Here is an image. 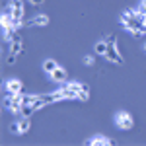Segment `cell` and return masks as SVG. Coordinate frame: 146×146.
<instances>
[{"label": "cell", "mask_w": 146, "mask_h": 146, "mask_svg": "<svg viewBox=\"0 0 146 146\" xmlns=\"http://www.w3.org/2000/svg\"><path fill=\"white\" fill-rule=\"evenodd\" d=\"M105 58L109 60V62H115V64H123V56L119 53V49H117V39L115 37H109L107 39V51H105Z\"/></svg>", "instance_id": "1"}, {"label": "cell", "mask_w": 146, "mask_h": 146, "mask_svg": "<svg viewBox=\"0 0 146 146\" xmlns=\"http://www.w3.org/2000/svg\"><path fill=\"white\" fill-rule=\"evenodd\" d=\"M10 4H12V12H14L12 23H14L16 29H20L23 25V2L22 0H10Z\"/></svg>", "instance_id": "2"}, {"label": "cell", "mask_w": 146, "mask_h": 146, "mask_svg": "<svg viewBox=\"0 0 146 146\" xmlns=\"http://www.w3.org/2000/svg\"><path fill=\"white\" fill-rule=\"evenodd\" d=\"M115 125H117L119 129H123V131L133 129V125H135L133 115H131V113H127V111H119L117 115H115Z\"/></svg>", "instance_id": "3"}, {"label": "cell", "mask_w": 146, "mask_h": 146, "mask_svg": "<svg viewBox=\"0 0 146 146\" xmlns=\"http://www.w3.org/2000/svg\"><path fill=\"white\" fill-rule=\"evenodd\" d=\"M22 80L18 78H10L4 82V96H16V94H22Z\"/></svg>", "instance_id": "4"}, {"label": "cell", "mask_w": 146, "mask_h": 146, "mask_svg": "<svg viewBox=\"0 0 146 146\" xmlns=\"http://www.w3.org/2000/svg\"><path fill=\"white\" fill-rule=\"evenodd\" d=\"M23 51V43H22V37H20V33L14 35V39L10 41V53L12 55H20Z\"/></svg>", "instance_id": "5"}, {"label": "cell", "mask_w": 146, "mask_h": 146, "mask_svg": "<svg viewBox=\"0 0 146 146\" xmlns=\"http://www.w3.org/2000/svg\"><path fill=\"white\" fill-rule=\"evenodd\" d=\"M49 76H51V80H53V82H58V84L66 82V78H68L66 70H64V68H60V66H56L55 70H53V72L49 74Z\"/></svg>", "instance_id": "6"}, {"label": "cell", "mask_w": 146, "mask_h": 146, "mask_svg": "<svg viewBox=\"0 0 146 146\" xmlns=\"http://www.w3.org/2000/svg\"><path fill=\"white\" fill-rule=\"evenodd\" d=\"M47 23H49V18L43 14V16H35L33 20H29L25 25H27V27H45Z\"/></svg>", "instance_id": "7"}, {"label": "cell", "mask_w": 146, "mask_h": 146, "mask_svg": "<svg viewBox=\"0 0 146 146\" xmlns=\"http://www.w3.org/2000/svg\"><path fill=\"white\" fill-rule=\"evenodd\" d=\"M86 144L88 146H96V144H115V140H111V138H107V136H94V138H90V140H86Z\"/></svg>", "instance_id": "8"}, {"label": "cell", "mask_w": 146, "mask_h": 146, "mask_svg": "<svg viewBox=\"0 0 146 146\" xmlns=\"http://www.w3.org/2000/svg\"><path fill=\"white\" fill-rule=\"evenodd\" d=\"M56 66H58V64H56L53 58H47V60H43V70H45L47 74H51V72H53Z\"/></svg>", "instance_id": "9"}, {"label": "cell", "mask_w": 146, "mask_h": 146, "mask_svg": "<svg viewBox=\"0 0 146 146\" xmlns=\"http://www.w3.org/2000/svg\"><path fill=\"white\" fill-rule=\"evenodd\" d=\"M20 129H22V135H23V133H27V131L31 129V121H29V117H22V119H20Z\"/></svg>", "instance_id": "10"}, {"label": "cell", "mask_w": 146, "mask_h": 146, "mask_svg": "<svg viewBox=\"0 0 146 146\" xmlns=\"http://www.w3.org/2000/svg\"><path fill=\"white\" fill-rule=\"evenodd\" d=\"M88 98H90V90H88V86H84V88L78 92L76 100H78V101H88Z\"/></svg>", "instance_id": "11"}, {"label": "cell", "mask_w": 146, "mask_h": 146, "mask_svg": "<svg viewBox=\"0 0 146 146\" xmlns=\"http://www.w3.org/2000/svg\"><path fill=\"white\" fill-rule=\"evenodd\" d=\"M105 51H107V41H98L96 43V53L98 55H105Z\"/></svg>", "instance_id": "12"}, {"label": "cell", "mask_w": 146, "mask_h": 146, "mask_svg": "<svg viewBox=\"0 0 146 146\" xmlns=\"http://www.w3.org/2000/svg\"><path fill=\"white\" fill-rule=\"evenodd\" d=\"M33 111H35L33 103H31V105H23L22 111H20V115H22V117H31V113H33Z\"/></svg>", "instance_id": "13"}, {"label": "cell", "mask_w": 146, "mask_h": 146, "mask_svg": "<svg viewBox=\"0 0 146 146\" xmlns=\"http://www.w3.org/2000/svg\"><path fill=\"white\" fill-rule=\"evenodd\" d=\"M41 100H43L45 105H49V103H56V98H55L53 92H51V94H45V96H41Z\"/></svg>", "instance_id": "14"}, {"label": "cell", "mask_w": 146, "mask_h": 146, "mask_svg": "<svg viewBox=\"0 0 146 146\" xmlns=\"http://www.w3.org/2000/svg\"><path fill=\"white\" fill-rule=\"evenodd\" d=\"M10 133H12V135H22V129H20V121H18V123H12V125H10Z\"/></svg>", "instance_id": "15"}, {"label": "cell", "mask_w": 146, "mask_h": 146, "mask_svg": "<svg viewBox=\"0 0 146 146\" xmlns=\"http://www.w3.org/2000/svg\"><path fill=\"white\" fill-rule=\"evenodd\" d=\"M41 107H45V103H43V100H41V96H39V100L33 103V109L37 111V109H41Z\"/></svg>", "instance_id": "16"}, {"label": "cell", "mask_w": 146, "mask_h": 146, "mask_svg": "<svg viewBox=\"0 0 146 146\" xmlns=\"http://www.w3.org/2000/svg\"><path fill=\"white\" fill-rule=\"evenodd\" d=\"M16 58H18V55H8V58H6V62H8V64H14V62H16Z\"/></svg>", "instance_id": "17"}, {"label": "cell", "mask_w": 146, "mask_h": 146, "mask_svg": "<svg viewBox=\"0 0 146 146\" xmlns=\"http://www.w3.org/2000/svg\"><path fill=\"white\" fill-rule=\"evenodd\" d=\"M84 62H86L88 66H92V64H94L96 60H94V56H86V58H84Z\"/></svg>", "instance_id": "18"}, {"label": "cell", "mask_w": 146, "mask_h": 146, "mask_svg": "<svg viewBox=\"0 0 146 146\" xmlns=\"http://www.w3.org/2000/svg\"><path fill=\"white\" fill-rule=\"evenodd\" d=\"M31 4H35V6H39V4H43V0H29Z\"/></svg>", "instance_id": "19"}, {"label": "cell", "mask_w": 146, "mask_h": 146, "mask_svg": "<svg viewBox=\"0 0 146 146\" xmlns=\"http://www.w3.org/2000/svg\"><path fill=\"white\" fill-rule=\"evenodd\" d=\"M144 51H146V47H144Z\"/></svg>", "instance_id": "20"}]
</instances>
